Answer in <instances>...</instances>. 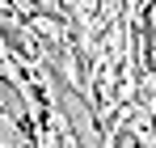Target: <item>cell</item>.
Segmentation results:
<instances>
[{
	"mask_svg": "<svg viewBox=\"0 0 156 148\" xmlns=\"http://www.w3.org/2000/svg\"><path fill=\"white\" fill-rule=\"evenodd\" d=\"M47 80H51V98H55V106H59V114H63L68 131H72L76 148H101V127H97V114H93V106H89V102L72 89V80L63 76L59 59H51V64H47Z\"/></svg>",
	"mask_w": 156,
	"mask_h": 148,
	"instance_id": "6da1fadb",
	"label": "cell"
},
{
	"mask_svg": "<svg viewBox=\"0 0 156 148\" xmlns=\"http://www.w3.org/2000/svg\"><path fill=\"white\" fill-rule=\"evenodd\" d=\"M4 114L17 123V131H21V135H30V140H34V123H30V106H26V98H21V89H17L9 76L0 72V119H4Z\"/></svg>",
	"mask_w": 156,
	"mask_h": 148,
	"instance_id": "7a4b0ae2",
	"label": "cell"
},
{
	"mask_svg": "<svg viewBox=\"0 0 156 148\" xmlns=\"http://www.w3.org/2000/svg\"><path fill=\"white\" fill-rule=\"evenodd\" d=\"M0 34H4V43H9V47L17 51L21 59H30V47H26V38H21V34H17V30H13L9 21H0Z\"/></svg>",
	"mask_w": 156,
	"mask_h": 148,
	"instance_id": "3957f363",
	"label": "cell"
},
{
	"mask_svg": "<svg viewBox=\"0 0 156 148\" xmlns=\"http://www.w3.org/2000/svg\"><path fill=\"white\" fill-rule=\"evenodd\" d=\"M114 148H144V140H139L131 127H118V131H114Z\"/></svg>",
	"mask_w": 156,
	"mask_h": 148,
	"instance_id": "277c9868",
	"label": "cell"
},
{
	"mask_svg": "<svg viewBox=\"0 0 156 148\" xmlns=\"http://www.w3.org/2000/svg\"><path fill=\"white\" fill-rule=\"evenodd\" d=\"M4 135H9V131H4V119H0V144H4Z\"/></svg>",
	"mask_w": 156,
	"mask_h": 148,
	"instance_id": "5b68a950",
	"label": "cell"
}]
</instances>
